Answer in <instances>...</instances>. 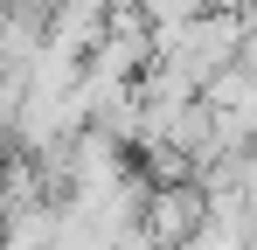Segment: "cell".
<instances>
[{
    "label": "cell",
    "mask_w": 257,
    "mask_h": 250,
    "mask_svg": "<svg viewBox=\"0 0 257 250\" xmlns=\"http://www.w3.org/2000/svg\"><path fill=\"white\" fill-rule=\"evenodd\" d=\"M104 21H111V0H49V14H42V42L84 63L90 49L104 42Z\"/></svg>",
    "instance_id": "cell-1"
},
{
    "label": "cell",
    "mask_w": 257,
    "mask_h": 250,
    "mask_svg": "<svg viewBox=\"0 0 257 250\" xmlns=\"http://www.w3.org/2000/svg\"><path fill=\"white\" fill-rule=\"evenodd\" d=\"M139 14H146V28H174V21H188V14H202L209 0H132Z\"/></svg>",
    "instance_id": "cell-2"
}]
</instances>
